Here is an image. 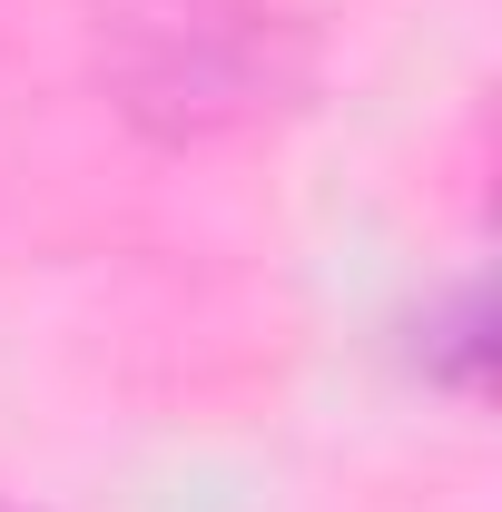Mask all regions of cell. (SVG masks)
Wrapping results in <instances>:
<instances>
[{"label":"cell","mask_w":502,"mask_h":512,"mask_svg":"<svg viewBox=\"0 0 502 512\" xmlns=\"http://www.w3.org/2000/svg\"><path fill=\"white\" fill-rule=\"evenodd\" d=\"M315 40L266 0H128L109 20V99L168 148H207L296 109Z\"/></svg>","instance_id":"6da1fadb"},{"label":"cell","mask_w":502,"mask_h":512,"mask_svg":"<svg viewBox=\"0 0 502 512\" xmlns=\"http://www.w3.org/2000/svg\"><path fill=\"white\" fill-rule=\"evenodd\" d=\"M483 365H493V306H483V286H453L434 345H424V375L453 394H483Z\"/></svg>","instance_id":"7a4b0ae2"}]
</instances>
